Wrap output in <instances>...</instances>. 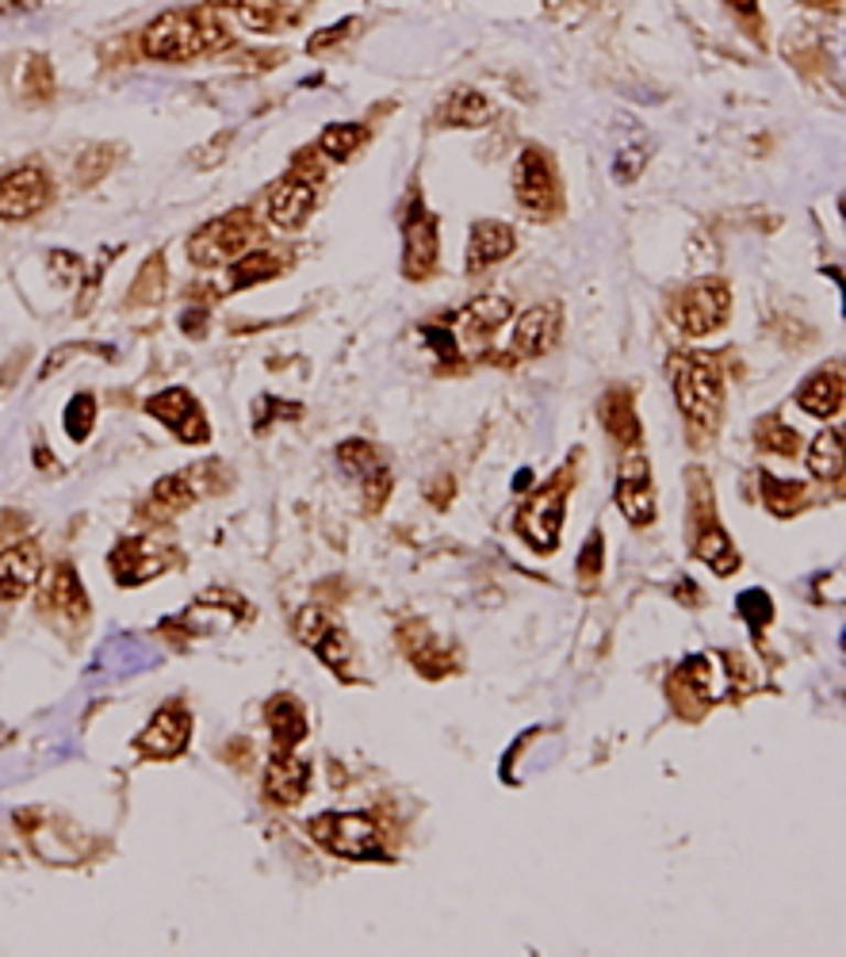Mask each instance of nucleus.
Here are the masks:
<instances>
[{
	"label": "nucleus",
	"instance_id": "nucleus-26",
	"mask_svg": "<svg viewBox=\"0 0 846 957\" xmlns=\"http://www.w3.org/2000/svg\"><path fill=\"white\" fill-rule=\"evenodd\" d=\"M490 116H495V104L479 88H456L441 108V123L445 127H482Z\"/></svg>",
	"mask_w": 846,
	"mask_h": 957
},
{
	"label": "nucleus",
	"instance_id": "nucleus-25",
	"mask_svg": "<svg viewBox=\"0 0 846 957\" xmlns=\"http://www.w3.org/2000/svg\"><path fill=\"white\" fill-rule=\"evenodd\" d=\"M280 272H284V257H280L276 249H264V246L246 249L230 269V287L234 292H241V287L264 284V280L280 276Z\"/></svg>",
	"mask_w": 846,
	"mask_h": 957
},
{
	"label": "nucleus",
	"instance_id": "nucleus-9",
	"mask_svg": "<svg viewBox=\"0 0 846 957\" xmlns=\"http://www.w3.org/2000/svg\"><path fill=\"white\" fill-rule=\"evenodd\" d=\"M731 315V292L724 280H701V284L686 287L674 303V322L682 334L708 337L728 322Z\"/></svg>",
	"mask_w": 846,
	"mask_h": 957
},
{
	"label": "nucleus",
	"instance_id": "nucleus-2",
	"mask_svg": "<svg viewBox=\"0 0 846 957\" xmlns=\"http://www.w3.org/2000/svg\"><path fill=\"white\" fill-rule=\"evenodd\" d=\"M671 383L679 399L686 425L693 429V445H705L716 437L724 410V376L716 360L708 357H674L671 360Z\"/></svg>",
	"mask_w": 846,
	"mask_h": 957
},
{
	"label": "nucleus",
	"instance_id": "nucleus-7",
	"mask_svg": "<svg viewBox=\"0 0 846 957\" xmlns=\"http://www.w3.org/2000/svg\"><path fill=\"white\" fill-rule=\"evenodd\" d=\"M690 544L697 552L701 563L716 570V575H731L739 567V552L731 544V536L724 533V525L716 521V502L713 487H697L690 498Z\"/></svg>",
	"mask_w": 846,
	"mask_h": 957
},
{
	"label": "nucleus",
	"instance_id": "nucleus-12",
	"mask_svg": "<svg viewBox=\"0 0 846 957\" xmlns=\"http://www.w3.org/2000/svg\"><path fill=\"white\" fill-rule=\"evenodd\" d=\"M617 505L636 529L655 521V490H651V464L640 453L625 456L617 468Z\"/></svg>",
	"mask_w": 846,
	"mask_h": 957
},
{
	"label": "nucleus",
	"instance_id": "nucleus-6",
	"mask_svg": "<svg viewBox=\"0 0 846 957\" xmlns=\"http://www.w3.org/2000/svg\"><path fill=\"white\" fill-rule=\"evenodd\" d=\"M563 505H567V471L560 479H552L547 487H540L536 494H529V502L518 513V533L521 541H529V548L547 556L560 548L563 536Z\"/></svg>",
	"mask_w": 846,
	"mask_h": 957
},
{
	"label": "nucleus",
	"instance_id": "nucleus-8",
	"mask_svg": "<svg viewBox=\"0 0 846 957\" xmlns=\"http://www.w3.org/2000/svg\"><path fill=\"white\" fill-rule=\"evenodd\" d=\"M402 276L422 284V280L437 276V261H441V230H437V215L425 211L422 199H410V211L402 219Z\"/></svg>",
	"mask_w": 846,
	"mask_h": 957
},
{
	"label": "nucleus",
	"instance_id": "nucleus-34",
	"mask_svg": "<svg viewBox=\"0 0 846 957\" xmlns=\"http://www.w3.org/2000/svg\"><path fill=\"white\" fill-rule=\"evenodd\" d=\"M161 292H165V261H161V257H150V261L142 264L134 287H131V303L154 307V303L161 300Z\"/></svg>",
	"mask_w": 846,
	"mask_h": 957
},
{
	"label": "nucleus",
	"instance_id": "nucleus-33",
	"mask_svg": "<svg viewBox=\"0 0 846 957\" xmlns=\"http://www.w3.org/2000/svg\"><path fill=\"white\" fill-rule=\"evenodd\" d=\"M192 490H196V487L188 482V476H169V479H161L154 487L150 505H154L158 518H173V513L188 510V505L196 502V494H192Z\"/></svg>",
	"mask_w": 846,
	"mask_h": 957
},
{
	"label": "nucleus",
	"instance_id": "nucleus-21",
	"mask_svg": "<svg viewBox=\"0 0 846 957\" xmlns=\"http://www.w3.org/2000/svg\"><path fill=\"white\" fill-rule=\"evenodd\" d=\"M264 717H269L276 751H295V747L307 739V709L300 705V697L276 694L269 702V713H264Z\"/></svg>",
	"mask_w": 846,
	"mask_h": 957
},
{
	"label": "nucleus",
	"instance_id": "nucleus-24",
	"mask_svg": "<svg viewBox=\"0 0 846 957\" xmlns=\"http://www.w3.org/2000/svg\"><path fill=\"white\" fill-rule=\"evenodd\" d=\"M601 425H606L617 445H640V417H636L632 406V391L628 388L606 391V399H601Z\"/></svg>",
	"mask_w": 846,
	"mask_h": 957
},
{
	"label": "nucleus",
	"instance_id": "nucleus-31",
	"mask_svg": "<svg viewBox=\"0 0 846 957\" xmlns=\"http://www.w3.org/2000/svg\"><path fill=\"white\" fill-rule=\"evenodd\" d=\"M223 4L238 15L241 28L257 31V35H269V31H276V23L284 20L280 0H223Z\"/></svg>",
	"mask_w": 846,
	"mask_h": 957
},
{
	"label": "nucleus",
	"instance_id": "nucleus-20",
	"mask_svg": "<svg viewBox=\"0 0 846 957\" xmlns=\"http://www.w3.org/2000/svg\"><path fill=\"white\" fill-rule=\"evenodd\" d=\"M311 785V762L295 759V751H276L264 770V793L272 804H295L303 801Z\"/></svg>",
	"mask_w": 846,
	"mask_h": 957
},
{
	"label": "nucleus",
	"instance_id": "nucleus-22",
	"mask_svg": "<svg viewBox=\"0 0 846 957\" xmlns=\"http://www.w3.org/2000/svg\"><path fill=\"white\" fill-rule=\"evenodd\" d=\"M796 406L812 417H835L843 410V372L839 368H824L812 380H804V388L796 391Z\"/></svg>",
	"mask_w": 846,
	"mask_h": 957
},
{
	"label": "nucleus",
	"instance_id": "nucleus-47",
	"mask_svg": "<svg viewBox=\"0 0 846 957\" xmlns=\"http://www.w3.org/2000/svg\"><path fill=\"white\" fill-rule=\"evenodd\" d=\"M804 4H812V8H839V0H804Z\"/></svg>",
	"mask_w": 846,
	"mask_h": 957
},
{
	"label": "nucleus",
	"instance_id": "nucleus-13",
	"mask_svg": "<svg viewBox=\"0 0 846 957\" xmlns=\"http://www.w3.org/2000/svg\"><path fill=\"white\" fill-rule=\"evenodd\" d=\"M314 211V184L311 176L288 173L284 181H276L264 196V215L276 230H300Z\"/></svg>",
	"mask_w": 846,
	"mask_h": 957
},
{
	"label": "nucleus",
	"instance_id": "nucleus-14",
	"mask_svg": "<svg viewBox=\"0 0 846 957\" xmlns=\"http://www.w3.org/2000/svg\"><path fill=\"white\" fill-rule=\"evenodd\" d=\"M337 460H341V468L349 471V476H357L360 482H365V502L368 510H383L387 494H391V471H387L380 448H372L368 441H345L341 448H337Z\"/></svg>",
	"mask_w": 846,
	"mask_h": 957
},
{
	"label": "nucleus",
	"instance_id": "nucleus-17",
	"mask_svg": "<svg viewBox=\"0 0 846 957\" xmlns=\"http://www.w3.org/2000/svg\"><path fill=\"white\" fill-rule=\"evenodd\" d=\"M513 246H518V235L510 222L479 219L471 227V241H467V276H479V272L502 264L513 253Z\"/></svg>",
	"mask_w": 846,
	"mask_h": 957
},
{
	"label": "nucleus",
	"instance_id": "nucleus-23",
	"mask_svg": "<svg viewBox=\"0 0 846 957\" xmlns=\"http://www.w3.org/2000/svg\"><path fill=\"white\" fill-rule=\"evenodd\" d=\"M43 606L54 609V613H69V617H85L88 613V598L85 586H80L77 570L69 563H58V567L46 575L43 583Z\"/></svg>",
	"mask_w": 846,
	"mask_h": 957
},
{
	"label": "nucleus",
	"instance_id": "nucleus-27",
	"mask_svg": "<svg viewBox=\"0 0 846 957\" xmlns=\"http://www.w3.org/2000/svg\"><path fill=\"white\" fill-rule=\"evenodd\" d=\"M510 311L513 307H510V300H506V295H479V300L467 303V307L460 311V326L471 337H487V334H495L506 318H510Z\"/></svg>",
	"mask_w": 846,
	"mask_h": 957
},
{
	"label": "nucleus",
	"instance_id": "nucleus-40",
	"mask_svg": "<svg viewBox=\"0 0 846 957\" xmlns=\"http://www.w3.org/2000/svg\"><path fill=\"white\" fill-rule=\"evenodd\" d=\"M23 88H28L31 96H39V100H46V96L54 93L51 62H46V58H31L28 62V80H23Z\"/></svg>",
	"mask_w": 846,
	"mask_h": 957
},
{
	"label": "nucleus",
	"instance_id": "nucleus-29",
	"mask_svg": "<svg viewBox=\"0 0 846 957\" xmlns=\"http://www.w3.org/2000/svg\"><path fill=\"white\" fill-rule=\"evenodd\" d=\"M809 471L820 482L843 479V429H824L809 448Z\"/></svg>",
	"mask_w": 846,
	"mask_h": 957
},
{
	"label": "nucleus",
	"instance_id": "nucleus-35",
	"mask_svg": "<svg viewBox=\"0 0 846 957\" xmlns=\"http://www.w3.org/2000/svg\"><path fill=\"white\" fill-rule=\"evenodd\" d=\"M736 609H739V617H744V621L751 624L755 637H759V632L773 621V601H770V594H767V590H759V586H755V590H744V594H739Z\"/></svg>",
	"mask_w": 846,
	"mask_h": 957
},
{
	"label": "nucleus",
	"instance_id": "nucleus-10",
	"mask_svg": "<svg viewBox=\"0 0 846 957\" xmlns=\"http://www.w3.org/2000/svg\"><path fill=\"white\" fill-rule=\"evenodd\" d=\"M51 196H54V184L51 176H46V168L15 165L12 173L0 176V219L4 222L35 219L39 211H46Z\"/></svg>",
	"mask_w": 846,
	"mask_h": 957
},
{
	"label": "nucleus",
	"instance_id": "nucleus-18",
	"mask_svg": "<svg viewBox=\"0 0 846 957\" xmlns=\"http://www.w3.org/2000/svg\"><path fill=\"white\" fill-rule=\"evenodd\" d=\"M188 736H192V717L181 705H165V709L142 728L139 747L150 759H173V754H181L184 747H188Z\"/></svg>",
	"mask_w": 846,
	"mask_h": 957
},
{
	"label": "nucleus",
	"instance_id": "nucleus-5",
	"mask_svg": "<svg viewBox=\"0 0 846 957\" xmlns=\"http://www.w3.org/2000/svg\"><path fill=\"white\" fill-rule=\"evenodd\" d=\"M513 196H518L521 211L536 222H547L563 211V192L560 173H555L552 157L540 146H525L513 165Z\"/></svg>",
	"mask_w": 846,
	"mask_h": 957
},
{
	"label": "nucleus",
	"instance_id": "nucleus-11",
	"mask_svg": "<svg viewBox=\"0 0 846 957\" xmlns=\"http://www.w3.org/2000/svg\"><path fill=\"white\" fill-rule=\"evenodd\" d=\"M147 414L158 417L161 425H169V429L181 441H188V445H207V441H212L204 410H199V402L184 388H169L161 391V395L147 399Z\"/></svg>",
	"mask_w": 846,
	"mask_h": 957
},
{
	"label": "nucleus",
	"instance_id": "nucleus-42",
	"mask_svg": "<svg viewBox=\"0 0 846 957\" xmlns=\"http://www.w3.org/2000/svg\"><path fill=\"white\" fill-rule=\"evenodd\" d=\"M51 269L62 284H77V272H80V261L74 253H51Z\"/></svg>",
	"mask_w": 846,
	"mask_h": 957
},
{
	"label": "nucleus",
	"instance_id": "nucleus-15",
	"mask_svg": "<svg viewBox=\"0 0 846 957\" xmlns=\"http://www.w3.org/2000/svg\"><path fill=\"white\" fill-rule=\"evenodd\" d=\"M169 567V556L158 541L150 536H134V541H123L116 552H111V570L123 586H142L150 583L154 575Z\"/></svg>",
	"mask_w": 846,
	"mask_h": 957
},
{
	"label": "nucleus",
	"instance_id": "nucleus-43",
	"mask_svg": "<svg viewBox=\"0 0 846 957\" xmlns=\"http://www.w3.org/2000/svg\"><path fill=\"white\" fill-rule=\"evenodd\" d=\"M620 157H625L628 165H617L614 173L620 176V181H636V173H640V165H643V157H648V154H640V150H625Z\"/></svg>",
	"mask_w": 846,
	"mask_h": 957
},
{
	"label": "nucleus",
	"instance_id": "nucleus-39",
	"mask_svg": "<svg viewBox=\"0 0 846 957\" xmlns=\"http://www.w3.org/2000/svg\"><path fill=\"white\" fill-rule=\"evenodd\" d=\"M357 28H360L357 15H349V20H341V23H329V28H322L318 35H311V39H307V54H326L329 46L345 43V39H349Z\"/></svg>",
	"mask_w": 846,
	"mask_h": 957
},
{
	"label": "nucleus",
	"instance_id": "nucleus-41",
	"mask_svg": "<svg viewBox=\"0 0 846 957\" xmlns=\"http://www.w3.org/2000/svg\"><path fill=\"white\" fill-rule=\"evenodd\" d=\"M329 624H326V613H322V609H314V606H307L300 613V621H295V637H300L303 643H307V648H314V643H318V637L322 632H326Z\"/></svg>",
	"mask_w": 846,
	"mask_h": 957
},
{
	"label": "nucleus",
	"instance_id": "nucleus-45",
	"mask_svg": "<svg viewBox=\"0 0 846 957\" xmlns=\"http://www.w3.org/2000/svg\"><path fill=\"white\" fill-rule=\"evenodd\" d=\"M31 8H39V0H0V15L31 12Z\"/></svg>",
	"mask_w": 846,
	"mask_h": 957
},
{
	"label": "nucleus",
	"instance_id": "nucleus-28",
	"mask_svg": "<svg viewBox=\"0 0 846 957\" xmlns=\"http://www.w3.org/2000/svg\"><path fill=\"white\" fill-rule=\"evenodd\" d=\"M762 502L773 518L789 521L809 505V487L804 482H793V479H773V476H762Z\"/></svg>",
	"mask_w": 846,
	"mask_h": 957
},
{
	"label": "nucleus",
	"instance_id": "nucleus-37",
	"mask_svg": "<svg viewBox=\"0 0 846 957\" xmlns=\"http://www.w3.org/2000/svg\"><path fill=\"white\" fill-rule=\"evenodd\" d=\"M62 422H66L69 437H74V441H85L88 433H93V425H96V399L80 391V395L66 406V414H62Z\"/></svg>",
	"mask_w": 846,
	"mask_h": 957
},
{
	"label": "nucleus",
	"instance_id": "nucleus-1",
	"mask_svg": "<svg viewBox=\"0 0 846 957\" xmlns=\"http://www.w3.org/2000/svg\"><path fill=\"white\" fill-rule=\"evenodd\" d=\"M215 46H227V28L215 8H169L142 31V54L154 62H192Z\"/></svg>",
	"mask_w": 846,
	"mask_h": 957
},
{
	"label": "nucleus",
	"instance_id": "nucleus-38",
	"mask_svg": "<svg viewBox=\"0 0 846 957\" xmlns=\"http://www.w3.org/2000/svg\"><path fill=\"white\" fill-rule=\"evenodd\" d=\"M601 563H606V536H601V529H594L590 541L583 544V556H578V583L598 586Z\"/></svg>",
	"mask_w": 846,
	"mask_h": 957
},
{
	"label": "nucleus",
	"instance_id": "nucleus-4",
	"mask_svg": "<svg viewBox=\"0 0 846 957\" xmlns=\"http://www.w3.org/2000/svg\"><path fill=\"white\" fill-rule=\"evenodd\" d=\"M257 241V222L249 207H234V211L219 215V219L204 222L196 235L188 238V257L199 269H215V264L238 261L246 249Z\"/></svg>",
	"mask_w": 846,
	"mask_h": 957
},
{
	"label": "nucleus",
	"instance_id": "nucleus-3",
	"mask_svg": "<svg viewBox=\"0 0 846 957\" xmlns=\"http://www.w3.org/2000/svg\"><path fill=\"white\" fill-rule=\"evenodd\" d=\"M311 839L334 858L349 862H387L380 847V827L368 812H322L307 824Z\"/></svg>",
	"mask_w": 846,
	"mask_h": 957
},
{
	"label": "nucleus",
	"instance_id": "nucleus-46",
	"mask_svg": "<svg viewBox=\"0 0 846 957\" xmlns=\"http://www.w3.org/2000/svg\"><path fill=\"white\" fill-rule=\"evenodd\" d=\"M728 8H736V12H755V0H724Z\"/></svg>",
	"mask_w": 846,
	"mask_h": 957
},
{
	"label": "nucleus",
	"instance_id": "nucleus-19",
	"mask_svg": "<svg viewBox=\"0 0 846 957\" xmlns=\"http://www.w3.org/2000/svg\"><path fill=\"white\" fill-rule=\"evenodd\" d=\"M39 544H15V548L0 552V601H20L39 583Z\"/></svg>",
	"mask_w": 846,
	"mask_h": 957
},
{
	"label": "nucleus",
	"instance_id": "nucleus-16",
	"mask_svg": "<svg viewBox=\"0 0 846 957\" xmlns=\"http://www.w3.org/2000/svg\"><path fill=\"white\" fill-rule=\"evenodd\" d=\"M563 329V311L555 303H536L513 326V352L518 357H544Z\"/></svg>",
	"mask_w": 846,
	"mask_h": 957
},
{
	"label": "nucleus",
	"instance_id": "nucleus-44",
	"mask_svg": "<svg viewBox=\"0 0 846 957\" xmlns=\"http://www.w3.org/2000/svg\"><path fill=\"white\" fill-rule=\"evenodd\" d=\"M204 322H207V311H192V315L181 318V329H184V334H192V337H199V334H204Z\"/></svg>",
	"mask_w": 846,
	"mask_h": 957
},
{
	"label": "nucleus",
	"instance_id": "nucleus-30",
	"mask_svg": "<svg viewBox=\"0 0 846 957\" xmlns=\"http://www.w3.org/2000/svg\"><path fill=\"white\" fill-rule=\"evenodd\" d=\"M368 139H372V131L365 123H329L318 139V150L334 161H349Z\"/></svg>",
	"mask_w": 846,
	"mask_h": 957
},
{
	"label": "nucleus",
	"instance_id": "nucleus-32",
	"mask_svg": "<svg viewBox=\"0 0 846 957\" xmlns=\"http://www.w3.org/2000/svg\"><path fill=\"white\" fill-rule=\"evenodd\" d=\"M755 445L770 456H785V460H793V456L801 453V437H796V429H789V425L778 422V417H762V422L755 425Z\"/></svg>",
	"mask_w": 846,
	"mask_h": 957
},
{
	"label": "nucleus",
	"instance_id": "nucleus-36",
	"mask_svg": "<svg viewBox=\"0 0 846 957\" xmlns=\"http://www.w3.org/2000/svg\"><path fill=\"white\" fill-rule=\"evenodd\" d=\"M314 651H318V659L329 666V671H337V678L349 671V637H345V632L326 629L318 637V643H314Z\"/></svg>",
	"mask_w": 846,
	"mask_h": 957
}]
</instances>
